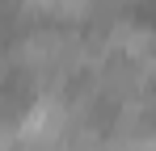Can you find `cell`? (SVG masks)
I'll use <instances>...</instances> for the list:
<instances>
[{"instance_id":"cell-2","label":"cell","mask_w":156,"mask_h":151,"mask_svg":"<svg viewBox=\"0 0 156 151\" xmlns=\"http://www.w3.org/2000/svg\"><path fill=\"white\" fill-rule=\"evenodd\" d=\"M21 134H17V122H4L0 118V151H17Z\"/></svg>"},{"instance_id":"cell-1","label":"cell","mask_w":156,"mask_h":151,"mask_svg":"<svg viewBox=\"0 0 156 151\" xmlns=\"http://www.w3.org/2000/svg\"><path fill=\"white\" fill-rule=\"evenodd\" d=\"M51 17L63 25H80L93 17V0H51Z\"/></svg>"}]
</instances>
